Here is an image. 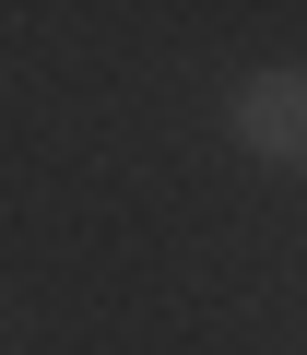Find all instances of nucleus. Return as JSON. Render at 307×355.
I'll list each match as a JSON object with an SVG mask.
<instances>
[{"mask_svg":"<svg viewBox=\"0 0 307 355\" xmlns=\"http://www.w3.org/2000/svg\"><path fill=\"white\" fill-rule=\"evenodd\" d=\"M225 130H236V154H248V166H272V178H307V60H272V71H248V83L225 95Z\"/></svg>","mask_w":307,"mask_h":355,"instance_id":"1","label":"nucleus"}]
</instances>
